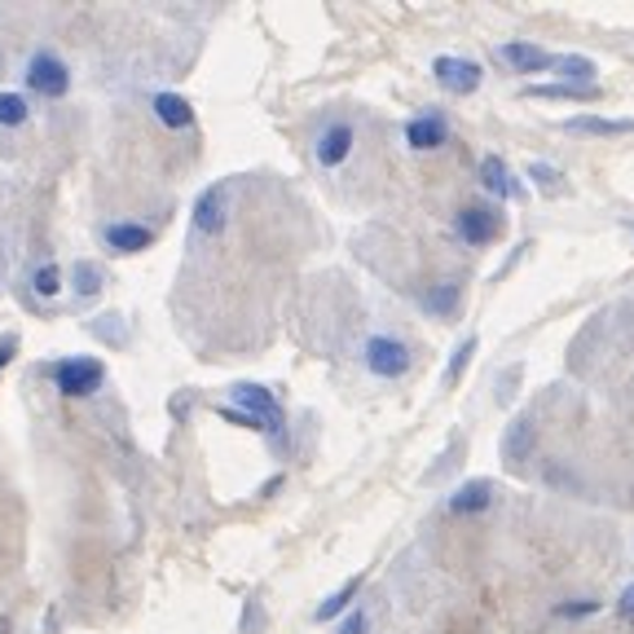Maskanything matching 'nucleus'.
Segmentation results:
<instances>
[{
    "label": "nucleus",
    "instance_id": "nucleus-1",
    "mask_svg": "<svg viewBox=\"0 0 634 634\" xmlns=\"http://www.w3.org/2000/svg\"><path fill=\"white\" fill-rule=\"evenodd\" d=\"M19 75H23V88L32 97H40V101H62L75 88V71H71V62L53 45H32Z\"/></svg>",
    "mask_w": 634,
    "mask_h": 634
},
{
    "label": "nucleus",
    "instance_id": "nucleus-2",
    "mask_svg": "<svg viewBox=\"0 0 634 634\" xmlns=\"http://www.w3.org/2000/svg\"><path fill=\"white\" fill-rule=\"evenodd\" d=\"M357 150V124L349 115H327L317 120L313 137H308V155L322 172H340Z\"/></svg>",
    "mask_w": 634,
    "mask_h": 634
},
{
    "label": "nucleus",
    "instance_id": "nucleus-3",
    "mask_svg": "<svg viewBox=\"0 0 634 634\" xmlns=\"http://www.w3.org/2000/svg\"><path fill=\"white\" fill-rule=\"evenodd\" d=\"M362 366L383 379V383H397L414 370V349L397 336V331H370L366 344H362Z\"/></svg>",
    "mask_w": 634,
    "mask_h": 634
},
{
    "label": "nucleus",
    "instance_id": "nucleus-4",
    "mask_svg": "<svg viewBox=\"0 0 634 634\" xmlns=\"http://www.w3.org/2000/svg\"><path fill=\"white\" fill-rule=\"evenodd\" d=\"M49 383L71 397V401H84V397H97L101 383H106V362L101 357H88V353H75V357H58L49 366Z\"/></svg>",
    "mask_w": 634,
    "mask_h": 634
},
{
    "label": "nucleus",
    "instance_id": "nucleus-5",
    "mask_svg": "<svg viewBox=\"0 0 634 634\" xmlns=\"http://www.w3.org/2000/svg\"><path fill=\"white\" fill-rule=\"evenodd\" d=\"M155 239H159V230L137 221V217H106V221H97V243L111 256H137V252L155 247Z\"/></svg>",
    "mask_w": 634,
    "mask_h": 634
},
{
    "label": "nucleus",
    "instance_id": "nucleus-6",
    "mask_svg": "<svg viewBox=\"0 0 634 634\" xmlns=\"http://www.w3.org/2000/svg\"><path fill=\"white\" fill-rule=\"evenodd\" d=\"M450 234L463 247H489L502 234V211L493 203H463L450 221Z\"/></svg>",
    "mask_w": 634,
    "mask_h": 634
},
{
    "label": "nucleus",
    "instance_id": "nucleus-7",
    "mask_svg": "<svg viewBox=\"0 0 634 634\" xmlns=\"http://www.w3.org/2000/svg\"><path fill=\"white\" fill-rule=\"evenodd\" d=\"M230 401L243 410V414H252L256 423H260V432L265 437H278L282 432V405H278V397L269 392V388H260V383H234L230 388Z\"/></svg>",
    "mask_w": 634,
    "mask_h": 634
},
{
    "label": "nucleus",
    "instance_id": "nucleus-8",
    "mask_svg": "<svg viewBox=\"0 0 634 634\" xmlns=\"http://www.w3.org/2000/svg\"><path fill=\"white\" fill-rule=\"evenodd\" d=\"M66 273L58 260H32L27 273H23V300L36 304V308H53L62 295H66Z\"/></svg>",
    "mask_w": 634,
    "mask_h": 634
},
{
    "label": "nucleus",
    "instance_id": "nucleus-9",
    "mask_svg": "<svg viewBox=\"0 0 634 634\" xmlns=\"http://www.w3.org/2000/svg\"><path fill=\"white\" fill-rule=\"evenodd\" d=\"M450 142V120L441 111H418L410 124H405V146L418 150V155H432Z\"/></svg>",
    "mask_w": 634,
    "mask_h": 634
},
{
    "label": "nucleus",
    "instance_id": "nucleus-10",
    "mask_svg": "<svg viewBox=\"0 0 634 634\" xmlns=\"http://www.w3.org/2000/svg\"><path fill=\"white\" fill-rule=\"evenodd\" d=\"M432 75H437V84H441V88H450V93L467 97V93H476V88H480V75H485V71H480L472 58L441 53V58L432 62Z\"/></svg>",
    "mask_w": 634,
    "mask_h": 634
},
{
    "label": "nucleus",
    "instance_id": "nucleus-11",
    "mask_svg": "<svg viewBox=\"0 0 634 634\" xmlns=\"http://www.w3.org/2000/svg\"><path fill=\"white\" fill-rule=\"evenodd\" d=\"M498 58H502L511 71H520V75L551 71V62H556V53H547V49H538V45H528V40H507V45H498Z\"/></svg>",
    "mask_w": 634,
    "mask_h": 634
},
{
    "label": "nucleus",
    "instance_id": "nucleus-12",
    "mask_svg": "<svg viewBox=\"0 0 634 634\" xmlns=\"http://www.w3.org/2000/svg\"><path fill=\"white\" fill-rule=\"evenodd\" d=\"M150 115L168 129V133H190L194 129V106L181 93H155L150 97Z\"/></svg>",
    "mask_w": 634,
    "mask_h": 634
},
{
    "label": "nucleus",
    "instance_id": "nucleus-13",
    "mask_svg": "<svg viewBox=\"0 0 634 634\" xmlns=\"http://www.w3.org/2000/svg\"><path fill=\"white\" fill-rule=\"evenodd\" d=\"M489 507H493V480H485V476L459 485V489L446 498V511H450V515H480V511H489Z\"/></svg>",
    "mask_w": 634,
    "mask_h": 634
},
{
    "label": "nucleus",
    "instance_id": "nucleus-14",
    "mask_svg": "<svg viewBox=\"0 0 634 634\" xmlns=\"http://www.w3.org/2000/svg\"><path fill=\"white\" fill-rule=\"evenodd\" d=\"M27 124H32V97L5 88L0 93V146H5L10 137H19V133H27Z\"/></svg>",
    "mask_w": 634,
    "mask_h": 634
},
{
    "label": "nucleus",
    "instance_id": "nucleus-15",
    "mask_svg": "<svg viewBox=\"0 0 634 634\" xmlns=\"http://www.w3.org/2000/svg\"><path fill=\"white\" fill-rule=\"evenodd\" d=\"M66 286H71V295H75L80 304H88V300L101 295V286H106V269H101L97 260H75L71 273H66Z\"/></svg>",
    "mask_w": 634,
    "mask_h": 634
},
{
    "label": "nucleus",
    "instance_id": "nucleus-16",
    "mask_svg": "<svg viewBox=\"0 0 634 634\" xmlns=\"http://www.w3.org/2000/svg\"><path fill=\"white\" fill-rule=\"evenodd\" d=\"M480 185H485V194H493V198H515V194H524V185L507 172V163H502L498 155H485V159H480Z\"/></svg>",
    "mask_w": 634,
    "mask_h": 634
},
{
    "label": "nucleus",
    "instance_id": "nucleus-17",
    "mask_svg": "<svg viewBox=\"0 0 634 634\" xmlns=\"http://www.w3.org/2000/svg\"><path fill=\"white\" fill-rule=\"evenodd\" d=\"M362 582H366V577L357 573V577H349V582H344L340 590H331V595H327L322 603H317V608H313V621H340V617H344V612L353 608V599H357Z\"/></svg>",
    "mask_w": 634,
    "mask_h": 634
},
{
    "label": "nucleus",
    "instance_id": "nucleus-18",
    "mask_svg": "<svg viewBox=\"0 0 634 634\" xmlns=\"http://www.w3.org/2000/svg\"><path fill=\"white\" fill-rule=\"evenodd\" d=\"M551 71L560 75V84H577V88H595V62L582 53H556Z\"/></svg>",
    "mask_w": 634,
    "mask_h": 634
},
{
    "label": "nucleus",
    "instance_id": "nucleus-19",
    "mask_svg": "<svg viewBox=\"0 0 634 634\" xmlns=\"http://www.w3.org/2000/svg\"><path fill=\"white\" fill-rule=\"evenodd\" d=\"M569 133H595V137H621V133H634V120H599V115H577L564 124Z\"/></svg>",
    "mask_w": 634,
    "mask_h": 634
},
{
    "label": "nucleus",
    "instance_id": "nucleus-20",
    "mask_svg": "<svg viewBox=\"0 0 634 634\" xmlns=\"http://www.w3.org/2000/svg\"><path fill=\"white\" fill-rule=\"evenodd\" d=\"M528 97H556V101H595L599 88H577V84H534L528 88Z\"/></svg>",
    "mask_w": 634,
    "mask_h": 634
},
{
    "label": "nucleus",
    "instance_id": "nucleus-21",
    "mask_svg": "<svg viewBox=\"0 0 634 634\" xmlns=\"http://www.w3.org/2000/svg\"><path fill=\"white\" fill-rule=\"evenodd\" d=\"M476 349H480V340H476V336H467V340L454 349V357H450V366H446V375H441V379H446V383H459V379H463V370L472 366Z\"/></svg>",
    "mask_w": 634,
    "mask_h": 634
},
{
    "label": "nucleus",
    "instance_id": "nucleus-22",
    "mask_svg": "<svg viewBox=\"0 0 634 634\" xmlns=\"http://www.w3.org/2000/svg\"><path fill=\"white\" fill-rule=\"evenodd\" d=\"M336 634H370V608H366V603H353V608L340 617Z\"/></svg>",
    "mask_w": 634,
    "mask_h": 634
},
{
    "label": "nucleus",
    "instance_id": "nucleus-23",
    "mask_svg": "<svg viewBox=\"0 0 634 634\" xmlns=\"http://www.w3.org/2000/svg\"><path fill=\"white\" fill-rule=\"evenodd\" d=\"M603 603L599 599H564V603H556V617L560 621H582V617H595Z\"/></svg>",
    "mask_w": 634,
    "mask_h": 634
},
{
    "label": "nucleus",
    "instance_id": "nucleus-24",
    "mask_svg": "<svg viewBox=\"0 0 634 634\" xmlns=\"http://www.w3.org/2000/svg\"><path fill=\"white\" fill-rule=\"evenodd\" d=\"M515 446H520V450L528 446V418H515V423H511V432H507V446H502V454H507V459H515Z\"/></svg>",
    "mask_w": 634,
    "mask_h": 634
},
{
    "label": "nucleus",
    "instance_id": "nucleus-25",
    "mask_svg": "<svg viewBox=\"0 0 634 634\" xmlns=\"http://www.w3.org/2000/svg\"><path fill=\"white\" fill-rule=\"evenodd\" d=\"M528 176H534V181H538V185H542L547 194H551V190H556L560 181H564V176H560V172L551 168V163H528Z\"/></svg>",
    "mask_w": 634,
    "mask_h": 634
},
{
    "label": "nucleus",
    "instance_id": "nucleus-26",
    "mask_svg": "<svg viewBox=\"0 0 634 634\" xmlns=\"http://www.w3.org/2000/svg\"><path fill=\"white\" fill-rule=\"evenodd\" d=\"M617 612H621V617H634V582L621 590V599H617Z\"/></svg>",
    "mask_w": 634,
    "mask_h": 634
},
{
    "label": "nucleus",
    "instance_id": "nucleus-27",
    "mask_svg": "<svg viewBox=\"0 0 634 634\" xmlns=\"http://www.w3.org/2000/svg\"><path fill=\"white\" fill-rule=\"evenodd\" d=\"M0 634H5V625H0Z\"/></svg>",
    "mask_w": 634,
    "mask_h": 634
},
{
    "label": "nucleus",
    "instance_id": "nucleus-28",
    "mask_svg": "<svg viewBox=\"0 0 634 634\" xmlns=\"http://www.w3.org/2000/svg\"><path fill=\"white\" fill-rule=\"evenodd\" d=\"M630 230H634V221H630Z\"/></svg>",
    "mask_w": 634,
    "mask_h": 634
}]
</instances>
